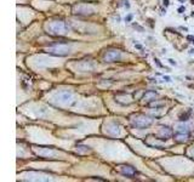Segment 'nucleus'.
<instances>
[{"label":"nucleus","mask_w":194,"mask_h":182,"mask_svg":"<svg viewBox=\"0 0 194 182\" xmlns=\"http://www.w3.org/2000/svg\"><path fill=\"white\" fill-rule=\"evenodd\" d=\"M120 171L123 175H126V176H133L135 174V169L132 166H121L120 168Z\"/></svg>","instance_id":"39448f33"},{"label":"nucleus","mask_w":194,"mask_h":182,"mask_svg":"<svg viewBox=\"0 0 194 182\" xmlns=\"http://www.w3.org/2000/svg\"><path fill=\"white\" fill-rule=\"evenodd\" d=\"M191 54H194V49H192V50H191Z\"/></svg>","instance_id":"dca6fc26"},{"label":"nucleus","mask_w":194,"mask_h":182,"mask_svg":"<svg viewBox=\"0 0 194 182\" xmlns=\"http://www.w3.org/2000/svg\"><path fill=\"white\" fill-rule=\"evenodd\" d=\"M78 151H85V152H89V147H86V146H80V147H78Z\"/></svg>","instance_id":"6e6552de"},{"label":"nucleus","mask_w":194,"mask_h":182,"mask_svg":"<svg viewBox=\"0 0 194 182\" xmlns=\"http://www.w3.org/2000/svg\"><path fill=\"white\" fill-rule=\"evenodd\" d=\"M164 79H165L166 81H171V79H170V77H164Z\"/></svg>","instance_id":"4468645a"},{"label":"nucleus","mask_w":194,"mask_h":182,"mask_svg":"<svg viewBox=\"0 0 194 182\" xmlns=\"http://www.w3.org/2000/svg\"><path fill=\"white\" fill-rule=\"evenodd\" d=\"M120 57H121V55L118 50H112V51H108L107 54H106V61L107 62H115V61H119Z\"/></svg>","instance_id":"7ed1b4c3"},{"label":"nucleus","mask_w":194,"mask_h":182,"mask_svg":"<svg viewBox=\"0 0 194 182\" xmlns=\"http://www.w3.org/2000/svg\"><path fill=\"white\" fill-rule=\"evenodd\" d=\"M181 1H182V0H181Z\"/></svg>","instance_id":"a211bd4d"},{"label":"nucleus","mask_w":194,"mask_h":182,"mask_svg":"<svg viewBox=\"0 0 194 182\" xmlns=\"http://www.w3.org/2000/svg\"><path fill=\"white\" fill-rule=\"evenodd\" d=\"M183 11H184V7H183V6H181V7L178 9V12H180V14H182Z\"/></svg>","instance_id":"f8f14e48"},{"label":"nucleus","mask_w":194,"mask_h":182,"mask_svg":"<svg viewBox=\"0 0 194 182\" xmlns=\"http://www.w3.org/2000/svg\"><path fill=\"white\" fill-rule=\"evenodd\" d=\"M154 61H155V63H157V66H158V67H160V68L163 67V66H161V63L159 62V60H158V58H155V60H154Z\"/></svg>","instance_id":"9d476101"},{"label":"nucleus","mask_w":194,"mask_h":182,"mask_svg":"<svg viewBox=\"0 0 194 182\" xmlns=\"http://www.w3.org/2000/svg\"><path fill=\"white\" fill-rule=\"evenodd\" d=\"M189 115H191V112L187 113V114H184V115H182L180 120H181V121H186V120H188V117H189Z\"/></svg>","instance_id":"0eeeda50"},{"label":"nucleus","mask_w":194,"mask_h":182,"mask_svg":"<svg viewBox=\"0 0 194 182\" xmlns=\"http://www.w3.org/2000/svg\"><path fill=\"white\" fill-rule=\"evenodd\" d=\"M164 5H165V6H167V5H169V0H164Z\"/></svg>","instance_id":"ddd939ff"},{"label":"nucleus","mask_w":194,"mask_h":182,"mask_svg":"<svg viewBox=\"0 0 194 182\" xmlns=\"http://www.w3.org/2000/svg\"><path fill=\"white\" fill-rule=\"evenodd\" d=\"M169 61H170V63H171V64H176V62H175L174 60H171V58H170V60H169Z\"/></svg>","instance_id":"2eb2a0df"},{"label":"nucleus","mask_w":194,"mask_h":182,"mask_svg":"<svg viewBox=\"0 0 194 182\" xmlns=\"http://www.w3.org/2000/svg\"><path fill=\"white\" fill-rule=\"evenodd\" d=\"M187 39H188V40H191V43H193V44H194V37H192V35H188Z\"/></svg>","instance_id":"1a4fd4ad"},{"label":"nucleus","mask_w":194,"mask_h":182,"mask_svg":"<svg viewBox=\"0 0 194 182\" xmlns=\"http://www.w3.org/2000/svg\"><path fill=\"white\" fill-rule=\"evenodd\" d=\"M125 20H126V21H127V22H130V21H131V20H132V15H129V16H127V17H126V18H125Z\"/></svg>","instance_id":"9b49d317"},{"label":"nucleus","mask_w":194,"mask_h":182,"mask_svg":"<svg viewBox=\"0 0 194 182\" xmlns=\"http://www.w3.org/2000/svg\"><path fill=\"white\" fill-rule=\"evenodd\" d=\"M49 52L50 54H54V55H58V56H66L69 54V48L61 45V46H56V48L49 49Z\"/></svg>","instance_id":"f03ea898"},{"label":"nucleus","mask_w":194,"mask_h":182,"mask_svg":"<svg viewBox=\"0 0 194 182\" xmlns=\"http://www.w3.org/2000/svg\"><path fill=\"white\" fill-rule=\"evenodd\" d=\"M193 4H194V0H193Z\"/></svg>","instance_id":"f3484780"},{"label":"nucleus","mask_w":194,"mask_h":182,"mask_svg":"<svg viewBox=\"0 0 194 182\" xmlns=\"http://www.w3.org/2000/svg\"><path fill=\"white\" fill-rule=\"evenodd\" d=\"M132 123H133V125L136 126V127L143 129V127L149 126L153 123V119L148 118V117H146V115H136L132 119Z\"/></svg>","instance_id":"f257e3e1"},{"label":"nucleus","mask_w":194,"mask_h":182,"mask_svg":"<svg viewBox=\"0 0 194 182\" xmlns=\"http://www.w3.org/2000/svg\"><path fill=\"white\" fill-rule=\"evenodd\" d=\"M177 132H188V127L186 125H181L177 127Z\"/></svg>","instance_id":"423d86ee"},{"label":"nucleus","mask_w":194,"mask_h":182,"mask_svg":"<svg viewBox=\"0 0 194 182\" xmlns=\"http://www.w3.org/2000/svg\"><path fill=\"white\" fill-rule=\"evenodd\" d=\"M175 140L177 142H186L188 140V132H176Z\"/></svg>","instance_id":"20e7f679"}]
</instances>
